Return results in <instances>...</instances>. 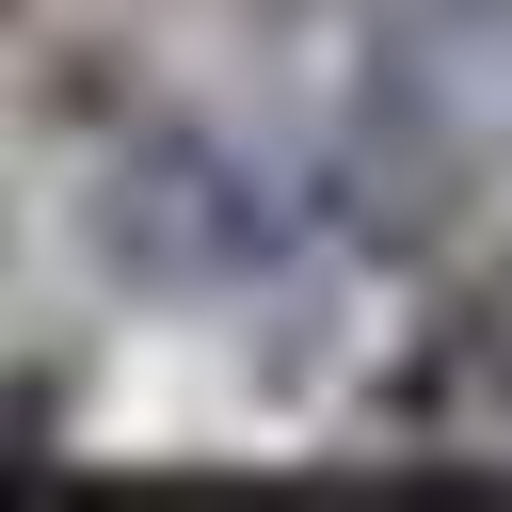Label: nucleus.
Instances as JSON below:
<instances>
[{"instance_id":"obj_1","label":"nucleus","mask_w":512,"mask_h":512,"mask_svg":"<svg viewBox=\"0 0 512 512\" xmlns=\"http://www.w3.org/2000/svg\"><path fill=\"white\" fill-rule=\"evenodd\" d=\"M512 176V0H384L352 64V192L368 224H448Z\"/></svg>"}]
</instances>
